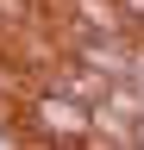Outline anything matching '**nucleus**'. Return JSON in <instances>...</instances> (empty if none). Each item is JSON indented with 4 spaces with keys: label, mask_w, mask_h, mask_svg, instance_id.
I'll list each match as a JSON object with an SVG mask.
<instances>
[{
    "label": "nucleus",
    "mask_w": 144,
    "mask_h": 150,
    "mask_svg": "<svg viewBox=\"0 0 144 150\" xmlns=\"http://www.w3.org/2000/svg\"><path fill=\"white\" fill-rule=\"evenodd\" d=\"M25 131H31V144H94V106L75 100L69 88H31Z\"/></svg>",
    "instance_id": "nucleus-1"
}]
</instances>
